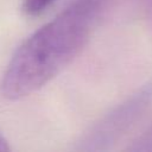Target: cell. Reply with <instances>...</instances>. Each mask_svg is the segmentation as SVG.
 Listing matches in <instances>:
<instances>
[{
    "mask_svg": "<svg viewBox=\"0 0 152 152\" xmlns=\"http://www.w3.org/2000/svg\"><path fill=\"white\" fill-rule=\"evenodd\" d=\"M108 0H75L14 52L1 81L8 100L25 97L57 76L84 48Z\"/></svg>",
    "mask_w": 152,
    "mask_h": 152,
    "instance_id": "obj_1",
    "label": "cell"
},
{
    "mask_svg": "<svg viewBox=\"0 0 152 152\" xmlns=\"http://www.w3.org/2000/svg\"><path fill=\"white\" fill-rule=\"evenodd\" d=\"M56 0H24L23 11L30 17H36L43 13Z\"/></svg>",
    "mask_w": 152,
    "mask_h": 152,
    "instance_id": "obj_2",
    "label": "cell"
},
{
    "mask_svg": "<svg viewBox=\"0 0 152 152\" xmlns=\"http://www.w3.org/2000/svg\"><path fill=\"white\" fill-rule=\"evenodd\" d=\"M129 151H152V125L128 147Z\"/></svg>",
    "mask_w": 152,
    "mask_h": 152,
    "instance_id": "obj_3",
    "label": "cell"
},
{
    "mask_svg": "<svg viewBox=\"0 0 152 152\" xmlns=\"http://www.w3.org/2000/svg\"><path fill=\"white\" fill-rule=\"evenodd\" d=\"M10 145L7 142V140L5 139V137L0 133V152H6V151H10Z\"/></svg>",
    "mask_w": 152,
    "mask_h": 152,
    "instance_id": "obj_4",
    "label": "cell"
}]
</instances>
